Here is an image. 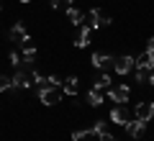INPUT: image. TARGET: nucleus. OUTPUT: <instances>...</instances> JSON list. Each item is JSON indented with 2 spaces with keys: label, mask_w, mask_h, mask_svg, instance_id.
<instances>
[{
  "label": "nucleus",
  "mask_w": 154,
  "mask_h": 141,
  "mask_svg": "<svg viewBox=\"0 0 154 141\" xmlns=\"http://www.w3.org/2000/svg\"><path fill=\"white\" fill-rule=\"evenodd\" d=\"M128 95H131V90H128V85H118V87H108V100H113V103H126Z\"/></svg>",
  "instance_id": "20e7f679"
},
{
  "label": "nucleus",
  "mask_w": 154,
  "mask_h": 141,
  "mask_svg": "<svg viewBox=\"0 0 154 141\" xmlns=\"http://www.w3.org/2000/svg\"><path fill=\"white\" fill-rule=\"evenodd\" d=\"M110 121H113V123H128V110L123 108V105H118V108H113L110 110Z\"/></svg>",
  "instance_id": "ddd939ff"
},
{
  "label": "nucleus",
  "mask_w": 154,
  "mask_h": 141,
  "mask_svg": "<svg viewBox=\"0 0 154 141\" xmlns=\"http://www.w3.org/2000/svg\"><path fill=\"white\" fill-rule=\"evenodd\" d=\"M123 126H126V131H128V136H131V139H141L144 131H146V123H144V121H139V118H134L131 123H123Z\"/></svg>",
  "instance_id": "6e6552de"
},
{
  "label": "nucleus",
  "mask_w": 154,
  "mask_h": 141,
  "mask_svg": "<svg viewBox=\"0 0 154 141\" xmlns=\"http://www.w3.org/2000/svg\"><path fill=\"white\" fill-rule=\"evenodd\" d=\"M98 141H116V139L108 133V131H103V133H98Z\"/></svg>",
  "instance_id": "393cba45"
},
{
  "label": "nucleus",
  "mask_w": 154,
  "mask_h": 141,
  "mask_svg": "<svg viewBox=\"0 0 154 141\" xmlns=\"http://www.w3.org/2000/svg\"><path fill=\"white\" fill-rule=\"evenodd\" d=\"M13 90V77L0 75V92H11Z\"/></svg>",
  "instance_id": "a211bd4d"
},
{
  "label": "nucleus",
  "mask_w": 154,
  "mask_h": 141,
  "mask_svg": "<svg viewBox=\"0 0 154 141\" xmlns=\"http://www.w3.org/2000/svg\"><path fill=\"white\" fill-rule=\"evenodd\" d=\"M90 36H93V28H80V33H77V38H75V46L77 49H85V46H88L90 44Z\"/></svg>",
  "instance_id": "f8f14e48"
},
{
  "label": "nucleus",
  "mask_w": 154,
  "mask_h": 141,
  "mask_svg": "<svg viewBox=\"0 0 154 141\" xmlns=\"http://www.w3.org/2000/svg\"><path fill=\"white\" fill-rule=\"evenodd\" d=\"M134 115H136L139 121H144V123H149V121L154 118V103H149V100H141V103H136V108H134Z\"/></svg>",
  "instance_id": "7ed1b4c3"
},
{
  "label": "nucleus",
  "mask_w": 154,
  "mask_h": 141,
  "mask_svg": "<svg viewBox=\"0 0 154 141\" xmlns=\"http://www.w3.org/2000/svg\"><path fill=\"white\" fill-rule=\"evenodd\" d=\"M134 67L136 69H154V51H144L134 59Z\"/></svg>",
  "instance_id": "0eeeda50"
},
{
  "label": "nucleus",
  "mask_w": 154,
  "mask_h": 141,
  "mask_svg": "<svg viewBox=\"0 0 154 141\" xmlns=\"http://www.w3.org/2000/svg\"><path fill=\"white\" fill-rule=\"evenodd\" d=\"M88 131H90V128H80V131H75V133H72V141H82L85 136H88Z\"/></svg>",
  "instance_id": "5701e85b"
},
{
  "label": "nucleus",
  "mask_w": 154,
  "mask_h": 141,
  "mask_svg": "<svg viewBox=\"0 0 154 141\" xmlns=\"http://www.w3.org/2000/svg\"><path fill=\"white\" fill-rule=\"evenodd\" d=\"M149 72H152V69H136V82L146 85V82H149Z\"/></svg>",
  "instance_id": "aec40b11"
},
{
  "label": "nucleus",
  "mask_w": 154,
  "mask_h": 141,
  "mask_svg": "<svg viewBox=\"0 0 154 141\" xmlns=\"http://www.w3.org/2000/svg\"><path fill=\"white\" fill-rule=\"evenodd\" d=\"M23 46V54H21V59L26 62V67H31L33 62H36V46H33V41H31V36L26 38V41L21 44Z\"/></svg>",
  "instance_id": "423d86ee"
},
{
  "label": "nucleus",
  "mask_w": 154,
  "mask_h": 141,
  "mask_svg": "<svg viewBox=\"0 0 154 141\" xmlns=\"http://www.w3.org/2000/svg\"><path fill=\"white\" fill-rule=\"evenodd\" d=\"M85 21H88V28H100V26H108L110 18L105 11H100V8H93V11L85 16Z\"/></svg>",
  "instance_id": "f03ea898"
},
{
  "label": "nucleus",
  "mask_w": 154,
  "mask_h": 141,
  "mask_svg": "<svg viewBox=\"0 0 154 141\" xmlns=\"http://www.w3.org/2000/svg\"><path fill=\"white\" fill-rule=\"evenodd\" d=\"M149 85H154V69L149 72Z\"/></svg>",
  "instance_id": "bb28decb"
},
{
  "label": "nucleus",
  "mask_w": 154,
  "mask_h": 141,
  "mask_svg": "<svg viewBox=\"0 0 154 141\" xmlns=\"http://www.w3.org/2000/svg\"><path fill=\"white\" fill-rule=\"evenodd\" d=\"M85 100H88V105L98 108V105L103 103V95H100V90H90V92H88V98H85Z\"/></svg>",
  "instance_id": "f3484780"
},
{
  "label": "nucleus",
  "mask_w": 154,
  "mask_h": 141,
  "mask_svg": "<svg viewBox=\"0 0 154 141\" xmlns=\"http://www.w3.org/2000/svg\"><path fill=\"white\" fill-rule=\"evenodd\" d=\"M8 36H11V41H16V44H23L28 38V33H26V26H23V23H16V26L11 28V33H8Z\"/></svg>",
  "instance_id": "9d476101"
},
{
  "label": "nucleus",
  "mask_w": 154,
  "mask_h": 141,
  "mask_svg": "<svg viewBox=\"0 0 154 141\" xmlns=\"http://www.w3.org/2000/svg\"><path fill=\"white\" fill-rule=\"evenodd\" d=\"M77 77H67L64 80V85H62V92H67V95H77L80 92V85H77Z\"/></svg>",
  "instance_id": "4468645a"
},
{
  "label": "nucleus",
  "mask_w": 154,
  "mask_h": 141,
  "mask_svg": "<svg viewBox=\"0 0 154 141\" xmlns=\"http://www.w3.org/2000/svg\"><path fill=\"white\" fill-rule=\"evenodd\" d=\"M93 67H98V69H108V67H113V57H108V54H93Z\"/></svg>",
  "instance_id": "9b49d317"
},
{
  "label": "nucleus",
  "mask_w": 154,
  "mask_h": 141,
  "mask_svg": "<svg viewBox=\"0 0 154 141\" xmlns=\"http://www.w3.org/2000/svg\"><path fill=\"white\" fill-rule=\"evenodd\" d=\"M18 3H31V0H18Z\"/></svg>",
  "instance_id": "cd10ccee"
},
{
  "label": "nucleus",
  "mask_w": 154,
  "mask_h": 141,
  "mask_svg": "<svg viewBox=\"0 0 154 141\" xmlns=\"http://www.w3.org/2000/svg\"><path fill=\"white\" fill-rule=\"evenodd\" d=\"M93 131H95V133H103V131H105V121H95Z\"/></svg>",
  "instance_id": "b1692460"
},
{
  "label": "nucleus",
  "mask_w": 154,
  "mask_h": 141,
  "mask_svg": "<svg viewBox=\"0 0 154 141\" xmlns=\"http://www.w3.org/2000/svg\"><path fill=\"white\" fill-rule=\"evenodd\" d=\"M28 77H31V82H33V85H38V87L46 85V77L41 75V72H36V69H31V75H28Z\"/></svg>",
  "instance_id": "6ab92c4d"
},
{
  "label": "nucleus",
  "mask_w": 154,
  "mask_h": 141,
  "mask_svg": "<svg viewBox=\"0 0 154 141\" xmlns=\"http://www.w3.org/2000/svg\"><path fill=\"white\" fill-rule=\"evenodd\" d=\"M46 85H49V87H62V80L57 75H49V77H46Z\"/></svg>",
  "instance_id": "412c9836"
},
{
  "label": "nucleus",
  "mask_w": 154,
  "mask_h": 141,
  "mask_svg": "<svg viewBox=\"0 0 154 141\" xmlns=\"http://www.w3.org/2000/svg\"><path fill=\"white\" fill-rule=\"evenodd\" d=\"M38 100L44 105H57L62 100V87H49V85L38 87Z\"/></svg>",
  "instance_id": "f257e3e1"
},
{
  "label": "nucleus",
  "mask_w": 154,
  "mask_h": 141,
  "mask_svg": "<svg viewBox=\"0 0 154 141\" xmlns=\"http://www.w3.org/2000/svg\"><path fill=\"white\" fill-rule=\"evenodd\" d=\"M134 67V57H113V69L118 75H128Z\"/></svg>",
  "instance_id": "39448f33"
},
{
  "label": "nucleus",
  "mask_w": 154,
  "mask_h": 141,
  "mask_svg": "<svg viewBox=\"0 0 154 141\" xmlns=\"http://www.w3.org/2000/svg\"><path fill=\"white\" fill-rule=\"evenodd\" d=\"M105 87H110V75L108 72H100L98 80H95V85H93V90H105Z\"/></svg>",
  "instance_id": "dca6fc26"
},
{
  "label": "nucleus",
  "mask_w": 154,
  "mask_h": 141,
  "mask_svg": "<svg viewBox=\"0 0 154 141\" xmlns=\"http://www.w3.org/2000/svg\"><path fill=\"white\" fill-rule=\"evenodd\" d=\"M13 87H16V90H28V87H31V77L26 75V69H18L16 75H13Z\"/></svg>",
  "instance_id": "1a4fd4ad"
},
{
  "label": "nucleus",
  "mask_w": 154,
  "mask_h": 141,
  "mask_svg": "<svg viewBox=\"0 0 154 141\" xmlns=\"http://www.w3.org/2000/svg\"><path fill=\"white\" fill-rule=\"evenodd\" d=\"M8 59H11V64L13 67H21L23 62H21V54H18V51H11V57H8Z\"/></svg>",
  "instance_id": "4be33fe9"
},
{
  "label": "nucleus",
  "mask_w": 154,
  "mask_h": 141,
  "mask_svg": "<svg viewBox=\"0 0 154 141\" xmlns=\"http://www.w3.org/2000/svg\"><path fill=\"white\" fill-rule=\"evenodd\" d=\"M146 51H154V36H152V38L146 41Z\"/></svg>",
  "instance_id": "a878e982"
},
{
  "label": "nucleus",
  "mask_w": 154,
  "mask_h": 141,
  "mask_svg": "<svg viewBox=\"0 0 154 141\" xmlns=\"http://www.w3.org/2000/svg\"><path fill=\"white\" fill-rule=\"evenodd\" d=\"M67 21H69L72 26H80V23L85 21V16L77 11V8H67Z\"/></svg>",
  "instance_id": "2eb2a0df"
}]
</instances>
